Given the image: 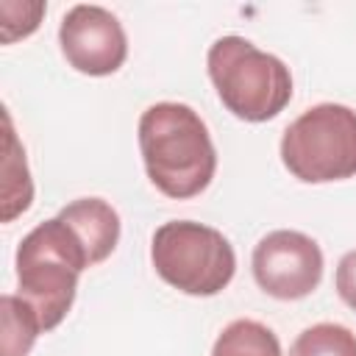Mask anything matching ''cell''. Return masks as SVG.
Wrapping results in <instances>:
<instances>
[{
	"label": "cell",
	"instance_id": "5b68a950",
	"mask_svg": "<svg viewBox=\"0 0 356 356\" xmlns=\"http://www.w3.org/2000/svg\"><path fill=\"white\" fill-rule=\"evenodd\" d=\"M281 161L303 184H331L356 175V111L317 103L292 120L281 136Z\"/></svg>",
	"mask_w": 356,
	"mask_h": 356
},
{
	"label": "cell",
	"instance_id": "8992f818",
	"mask_svg": "<svg viewBox=\"0 0 356 356\" xmlns=\"http://www.w3.org/2000/svg\"><path fill=\"white\" fill-rule=\"evenodd\" d=\"M250 267L261 292L275 300H300L323 281V250L312 236L278 228L256 242Z\"/></svg>",
	"mask_w": 356,
	"mask_h": 356
},
{
	"label": "cell",
	"instance_id": "7a4b0ae2",
	"mask_svg": "<svg viewBox=\"0 0 356 356\" xmlns=\"http://www.w3.org/2000/svg\"><path fill=\"white\" fill-rule=\"evenodd\" d=\"M92 267L81 242L56 214L28 231L17 248V289L42 323V331L56 328L72 309L78 275Z\"/></svg>",
	"mask_w": 356,
	"mask_h": 356
},
{
	"label": "cell",
	"instance_id": "52a82bcc",
	"mask_svg": "<svg viewBox=\"0 0 356 356\" xmlns=\"http://www.w3.org/2000/svg\"><path fill=\"white\" fill-rule=\"evenodd\" d=\"M58 44L67 64L92 78L117 72L128 58L122 22L103 6H72L58 25Z\"/></svg>",
	"mask_w": 356,
	"mask_h": 356
},
{
	"label": "cell",
	"instance_id": "5bb4252c",
	"mask_svg": "<svg viewBox=\"0 0 356 356\" xmlns=\"http://www.w3.org/2000/svg\"><path fill=\"white\" fill-rule=\"evenodd\" d=\"M334 284H337V295L342 298V303L356 312V250H348L339 259Z\"/></svg>",
	"mask_w": 356,
	"mask_h": 356
},
{
	"label": "cell",
	"instance_id": "277c9868",
	"mask_svg": "<svg viewBox=\"0 0 356 356\" xmlns=\"http://www.w3.org/2000/svg\"><path fill=\"white\" fill-rule=\"evenodd\" d=\"M150 261L164 284L195 298L220 295L236 273L231 242L217 228L195 220L159 225L150 242Z\"/></svg>",
	"mask_w": 356,
	"mask_h": 356
},
{
	"label": "cell",
	"instance_id": "ba28073f",
	"mask_svg": "<svg viewBox=\"0 0 356 356\" xmlns=\"http://www.w3.org/2000/svg\"><path fill=\"white\" fill-rule=\"evenodd\" d=\"M58 217L81 242L89 264L106 261L120 242V214L103 197H78L67 203Z\"/></svg>",
	"mask_w": 356,
	"mask_h": 356
},
{
	"label": "cell",
	"instance_id": "8fae6325",
	"mask_svg": "<svg viewBox=\"0 0 356 356\" xmlns=\"http://www.w3.org/2000/svg\"><path fill=\"white\" fill-rule=\"evenodd\" d=\"M3 356H28L36 337L42 334V323L28 300L19 295H3Z\"/></svg>",
	"mask_w": 356,
	"mask_h": 356
},
{
	"label": "cell",
	"instance_id": "4fadbf2b",
	"mask_svg": "<svg viewBox=\"0 0 356 356\" xmlns=\"http://www.w3.org/2000/svg\"><path fill=\"white\" fill-rule=\"evenodd\" d=\"M3 14V42L11 44L17 39L31 36L39 28V19L44 14V3H0Z\"/></svg>",
	"mask_w": 356,
	"mask_h": 356
},
{
	"label": "cell",
	"instance_id": "9c48e42d",
	"mask_svg": "<svg viewBox=\"0 0 356 356\" xmlns=\"http://www.w3.org/2000/svg\"><path fill=\"white\" fill-rule=\"evenodd\" d=\"M6 122V159H3V222H11L14 217H19L22 211L31 209L33 200V184H31V172H28V161H25V147L19 145L14 125H11V114H3Z\"/></svg>",
	"mask_w": 356,
	"mask_h": 356
},
{
	"label": "cell",
	"instance_id": "7c38bea8",
	"mask_svg": "<svg viewBox=\"0 0 356 356\" xmlns=\"http://www.w3.org/2000/svg\"><path fill=\"white\" fill-rule=\"evenodd\" d=\"M289 356H356V334L339 323H314L298 334Z\"/></svg>",
	"mask_w": 356,
	"mask_h": 356
},
{
	"label": "cell",
	"instance_id": "3957f363",
	"mask_svg": "<svg viewBox=\"0 0 356 356\" xmlns=\"http://www.w3.org/2000/svg\"><path fill=\"white\" fill-rule=\"evenodd\" d=\"M220 103L245 122H267L292 100V72L245 36H220L206 56Z\"/></svg>",
	"mask_w": 356,
	"mask_h": 356
},
{
	"label": "cell",
	"instance_id": "6da1fadb",
	"mask_svg": "<svg viewBox=\"0 0 356 356\" xmlns=\"http://www.w3.org/2000/svg\"><path fill=\"white\" fill-rule=\"evenodd\" d=\"M139 150L150 184L172 200L197 197L217 172L209 128L186 103L147 106L139 117Z\"/></svg>",
	"mask_w": 356,
	"mask_h": 356
},
{
	"label": "cell",
	"instance_id": "30bf717a",
	"mask_svg": "<svg viewBox=\"0 0 356 356\" xmlns=\"http://www.w3.org/2000/svg\"><path fill=\"white\" fill-rule=\"evenodd\" d=\"M211 356H284V353L273 328H267L259 320H234L214 339Z\"/></svg>",
	"mask_w": 356,
	"mask_h": 356
}]
</instances>
